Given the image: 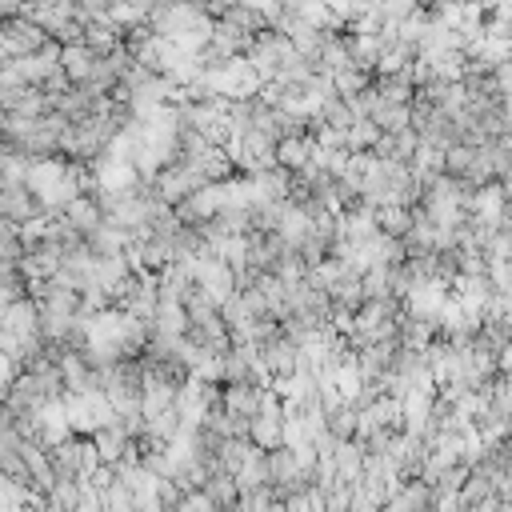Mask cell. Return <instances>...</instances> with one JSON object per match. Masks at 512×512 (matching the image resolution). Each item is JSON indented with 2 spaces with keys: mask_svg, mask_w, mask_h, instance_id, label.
I'll list each match as a JSON object with an SVG mask.
<instances>
[{
  "mask_svg": "<svg viewBox=\"0 0 512 512\" xmlns=\"http://www.w3.org/2000/svg\"><path fill=\"white\" fill-rule=\"evenodd\" d=\"M264 396H268V388L260 380H224L220 408L232 412V416H240V420H252L264 408Z\"/></svg>",
  "mask_w": 512,
  "mask_h": 512,
  "instance_id": "obj_1",
  "label": "cell"
}]
</instances>
